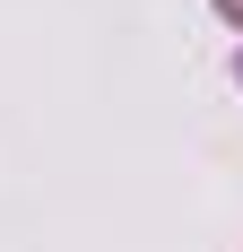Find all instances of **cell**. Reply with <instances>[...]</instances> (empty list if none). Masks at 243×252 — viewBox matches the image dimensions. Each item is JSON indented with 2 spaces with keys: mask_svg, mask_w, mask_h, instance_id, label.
Returning a JSON list of instances; mask_svg holds the SVG:
<instances>
[{
  "mask_svg": "<svg viewBox=\"0 0 243 252\" xmlns=\"http://www.w3.org/2000/svg\"><path fill=\"white\" fill-rule=\"evenodd\" d=\"M209 9H217V18H226V26L243 35V0H209Z\"/></svg>",
  "mask_w": 243,
  "mask_h": 252,
  "instance_id": "1",
  "label": "cell"
}]
</instances>
